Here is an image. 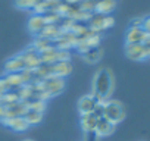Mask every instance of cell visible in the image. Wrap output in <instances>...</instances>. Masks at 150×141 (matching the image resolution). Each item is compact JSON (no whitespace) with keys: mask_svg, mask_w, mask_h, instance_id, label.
I'll return each mask as SVG.
<instances>
[{"mask_svg":"<svg viewBox=\"0 0 150 141\" xmlns=\"http://www.w3.org/2000/svg\"><path fill=\"white\" fill-rule=\"evenodd\" d=\"M116 8V0H97L96 2V13L102 15H110Z\"/></svg>","mask_w":150,"mask_h":141,"instance_id":"cell-17","label":"cell"},{"mask_svg":"<svg viewBox=\"0 0 150 141\" xmlns=\"http://www.w3.org/2000/svg\"><path fill=\"white\" fill-rule=\"evenodd\" d=\"M103 118L118 125L125 118V107L118 100H108L103 103Z\"/></svg>","mask_w":150,"mask_h":141,"instance_id":"cell-2","label":"cell"},{"mask_svg":"<svg viewBox=\"0 0 150 141\" xmlns=\"http://www.w3.org/2000/svg\"><path fill=\"white\" fill-rule=\"evenodd\" d=\"M28 109V104L27 102L21 100V102H16L11 106L6 107V118H18V116H24V113L27 112Z\"/></svg>","mask_w":150,"mask_h":141,"instance_id":"cell-16","label":"cell"},{"mask_svg":"<svg viewBox=\"0 0 150 141\" xmlns=\"http://www.w3.org/2000/svg\"><path fill=\"white\" fill-rule=\"evenodd\" d=\"M60 3H62V0H41L34 8V12L40 15H44L47 12H57V8Z\"/></svg>","mask_w":150,"mask_h":141,"instance_id":"cell-14","label":"cell"},{"mask_svg":"<svg viewBox=\"0 0 150 141\" xmlns=\"http://www.w3.org/2000/svg\"><path fill=\"white\" fill-rule=\"evenodd\" d=\"M149 34L143 28H128L125 34V41L127 44H143Z\"/></svg>","mask_w":150,"mask_h":141,"instance_id":"cell-8","label":"cell"},{"mask_svg":"<svg viewBox=\"0 0 150 141\" xmlns=\"http://www.w3.org/2000/svg\"><path fill=\"white\" fill-rule=\"evenodd\" d=\"M6 82L9 84L11 90H19L21 87H24V82H22V77L19 72H12V74H8L5 77Z\"/></svg>","mask_w":150,"mask_h":141,"instance_id":"cell-22","label":"cell"},{"mask_svg":"<svg viewBox=\"0 0 150 141\" xmlns=\"http://www.w3.org/2000/svg\"><path fill=\"white\" fill-rule=\"evenodd\" d=\"M102 56H103V50H102V47H100V46L91 47V49H88L87 51H84V53H83L84 60H86V62H88V63H97V62L102 59Z\"/></svg>","mask_w":150,"mask_h":141,"instance_id":"cell-20","label":"cell"},{"mask_svg":"<svg viewBox=\"0 0 150 141\" xmlns=\"http://www.w3.org/2000/svg\"><path fill=\"white\" fill-rule=\"evenodd\" d=\"M97 100L91 96V94H86L78 100V112L81 115H87V113H93L94 109L97 107Z\"/></svg>","mask_w":150,"mask_h":141,"instance_id":"cell-9","label":"cell"},{"mask_svg":"<svg viewBox=\"0 0 150 141\" xmlns=\"http://www.w3.org/2000/svg\"><path fill=\"white\" fill-rule=\"evenodd\" d=\"M143 46H144V50H146V53H147V57L150 56V35L146 38V41L143 43Z\"/></svg>","mask_w":150,"mask_h":141,"instance_id":"cell-32","label":"cell"},{"mask_svg":"<svg viewBox=\"0 0 150 141\" xmlns=\"http://www.w3.org/2000/svg\"><path fill=\"white\" fill-rule=\"evenodd\" d=\"M43 16H44L46 24H60V21H62V16L57 12H47Z\"/></svg>","mask_w":150,"mask_h":141,"instance_id":"cell-27","label":"cell"},{"mask_svg":"<svg viewBox=\"0 0 150 141\" xmlns=\"http://www.w3.org/2000/svg\"><path fill=\"white\" fill-rule=\"evenodd\" d=\"M50 46H53V41H52V40L38 35V37H35L34 44H33L31 47H33L35 51H41V50H44V49H47V47H50Z\"/></svg>","mask_w":150,"mask_h":141,"instance_id":"cell-24","label":"cell"},{"mask_svg":"<svg viewBox=\"0 0 150 141\" xmlns=\"http://www.w3.org/2000/svg\"><path fill=\"white\" fill-rule=\"evenodd\" d=\"M113 18L110 16V15H102V13H91V16H90V19L87 21V24H88V28L93 31V32H96V34H100L102 31H105V30H108V28H110V27H113Z\"/></svg>","mask_w":150,"mask_h":141,"instance_id":"cell-4","label":"cell"},{"mask_svg":"<svg viewBox=\"0 0 150 141\" xmlns=\"http://www.w3.org/2000/svg\"><path fill=\"white\" fill-rule=\"evenodd\" d=\"M49 66H50V74L54 77H59V78H65L66 75H69L72 72V65L69 60L49 63Z\"/></svg>","mask_w":150,"mask_h":141,"instance_id":"cell-5","label":"cell"},{"mask_svg":"<svg viewBox=\"0 0 150 141\" xmlns=\"http://www.w3.org/2000/svg\"><path fill=\"white\" fill-rule=\"evenodd\" d=\"M24 141H33V140H24Z\"/></svg>","mask_w":150,"mask_h":141,"instance_id":"cell-35","label":"cell"},{"mask_svg":"<svg viewBox=\"0 0 150 141\" xmlns=\"http://www.w3.org/2000/svg\"><path fill=\"white\" fill-rule=\"evenodd\" d=\"M22 118L27 121V123H28L30 126H31V125H38V123L43 121V113H41V112H37V110H33V109L28 107Z\"/></svg>","mask_w":150,"mask_h":141,"instance_id":"cell-21","label":"cell"},{"mask_svg":"<svg viewBox=\"0 0 150 141\" xmlns=\"http://www.w3.org/2000/svg\"><path fill=\"white\" fill-rule=\"evenodd\" d=\"M115 128H116V125L112 123L110 121H108L106 118H99L97 123H96L94 132L97 134V137H108V135L113 134Z\"/></svg>","mask_w":150,"mask_h":141,"instance_id":"cell-11","label":"cell"},{"mask_svg":"<svg viewBox=\"0 0 150 141\" xmlns=\"http://www.w3.org/2000/svg\"><path fill=\"white\" fill-rule=\"evenodd\" d=\"M97 134L96 132H87L86 134V140L84 141H97Z\"/></svg>","mask_w":150,"mask_h":141,"instance_id":"cell-31","label":"cell"},{"mask_svg":"<svg viewBox=\"0 0 150 141\" xmlns=\"http://www.w3.org/2000/svg\"><path fill=\"white\" fill-rule=\"evenodd\" d=\"M97 116L94 113H87V115H81V119H80V123H81V128L84 129V132H94L96 129V123H97Z\"/></svg>","mask_w":150,"mask_h":141,"instance_id":"cell-18","label":"cell"},{"mask_svg":"<svg viewBox=\"0 0 150 141\" xmlns=\"http://www.w3.org/2000/svg\"><path fill=\"white\" fill-rule=\"evenodd\" d=\"M63 2H66V3H69V5H80L81 0H63Z\"/></svg>","mask_w":150,"mask_h":141,"instance_id":"cell-34","label":"cell"},{"mask_svg":"<svg viewBox=\"0 0 150 141\" xmlns=\"http://www.w3.org/2000/svg\"><path fill=\"white\" fill-rule=\"evenodd\" d=\"M96 2L97 0H81L80 2V9L83 12H87V13H94Z\"/></svg>","mask_w":150,"mask_h":141,"instance_id":"cell-26","label":"cell"},{"mask_svg":"<svg viewBox=\"0 0 150 141\" xmlns=\"http://www.w3.org/2000/svg\"><path fill=\"white\" fill-rule=\"evenodd\" d=\"M24 57H25V63H27V69H37L40 65H41V59H40V54L38 51H35L33 47H30L28 50H25L24 53Z\"/></svg>","mask_w":150,"mask_h":141,"instance_id":"cell-15","label":"cell"},{"mask_svg":"<svg viewBox=\"0 0 150 141\" xmlns=\"http://www.w3.org/2000/svg\"><path fill=\"white\" fill-rule=\"evenodd\" d=\"M41 2V0H15V6L18 9H25V11H34V8Z\"/></svg>","mask_w":150,"mask_h":141,"instance_id":"cell-25","label":"cell"},{"mask_svg":"<svg viewBox=\"0 0 150 141\" xmlns=\"http://www.w3.org/2000/svg\"><path fill=\"white\" fill-rule=\"evenodd\" d=\"M16 102H21V96H19V91L18 90H11V91H8L5 96H3V99L0 100V104H3V106H11V104H13V103H16Z\"/></svg>","mask_w":150,"mask_h":141,"instance_id":"cell-23","label":"cell"},{"mask_svg":"<svg viewBox=\"0 0 150 141\" xmlns=\"http://www.w3.org/2000/svg\"><path fill=\"white\" fill-rule=\"evenodd\" d=\"M113 87H115V78L110 72V69L102 68L94 75L91 96L97 100V103H105L109 100V97L113 91Z\"/></svg>","mask_w":150,"mask_h":141,"instance_id":"cell-1","label":"cell"},{"mask_svg":"<svg viewBox=\"0 0 150 141\" xmlns=\"http://www.w3.org/2000/svg\"><path fill=\"white\" fill-rule=\"evenodd\" d=\"M8 91H11L9 84L6 82V80H5V78H0V100L3 99V96H5Z\"/></svg>","mask_w":150,"mask_h":141,"instance_id":"cell-28","label":"cell"},{"mask_svg":"<svg viewBox=\"0 0 150 141\" xmlns=\"http://www.w3.org/2000/svg\"><path fill=\"white\" fill-rule=\"evenodd\" d=\"M96 46H100V34H91V35L78 38V43L75 46V49L83 54L84 51H87L88 49L96 47Z\"/></svg>","mask_w":150,"mask_h":141,"instance_id":"cell-6","label":"cell"},{"mask_svg":"<svg viewBox=\"0 0 150 141\" xmlns=\"http://www.w3.org/2000/svg\"><path fill=\"white\" fill-rule=\"evenodd\" d=\"M5 118H6V106L0 104V122H2Z\"/></svg>","mask_w":150,"mask_h":141,"instance_id":"cell-33","label":"cell"},{"mask_svg":"<svg viewBox=\"0 0 150 141\" xmlns=\"http://www.w3.org/2000/svg\"><path fill=\"white\" fill-rule=\"evenodd\" d=\"M27 69V63H25V57L24 54H16L13 57H11L6 63H5V70L8 74H12V72H21V70Z\"/></svg>","mask_w":150,"mask_h":141,"instance_id":"cell-7","label":"cell"},{"mask_svg":"<svg viewBox=\"0 0 150 141\" xmlns=\"http://www.w3.org/2000/svg\"><path fill=\"white\" fill-rule=\"evenodd\" d=\"M143 27V18H134L129 21V28H141Z\"/></svg>","mask_w":150,"mask_h":141,"instance_id":"cell-29","label":"cell"},{"mask_svg":"<svg viewBox=\"0 0 150 141\" xmlns=\"http://www.w3.org/2000/svg\"><path fill=\"white\" fill-rule=\"evenodd\" d=\"M46 25H47V24H46V21H44V16L40 15V13H34V15L30 18V21H28V30H30V32L34 34V35H40Z\"/></svg>","mask_w":150,"mask_h":141,"instance_id":"cell-12","label":"cell"},{"mask_svg":"<svg viewBox=\"0 0 150 141\" xmlns=\"http://www.w3.org/2000/svg\"><path fill=\"white\" fill-rule=\"evenodd\" d=\"M149 35H150V16L147 18H143V27H141Z\"/></svg>","mask_w":150,"mask_h":141,"instance_id":"cell-30","label":"cell"},{"mask_svg":"<svg viewBox=\"0 0 150 141\" xmlns=\"http://www.w3.org/2000/svg\"><path fill=\"white\" fill-rule=\"evenodd\" d=\"M125 54L131 60H144L147 57L143 44H125Z\"/></svg>","mask_w":150,"mask_h":141,"instance_id":"cell-10","label":"cell"},{"mask_svg":"<svg viewBox=\"0 0 150 141\" xmlns=\"http://www.w3.org/2000/svg\"><path fill=\"white\" fill-rule=\"evenodd\" d=\"M3 125H6L8 128L16 131V132H24L30 128V125L27 123V121L22 118V116H18V118H5L2 121Z\"/></svg>","mask_w":150,"mask_h":141,"instance_id":"cell-13","label":"cell"},{"mask_svg":"<svg viewBox=\"0 0 150 141\" xmlns=\"http://www.w3.org/2000/svg\"><path fill=\"white\" fill-rule=\"evenodd\" d=\"M40 88H41L43 94L46 96V99L57 96L65 90V78H59L54 75L47 77L40 81Z\"/></svg>","mask_w":150,"mask_h":141,"instance_id":"cell-3","label":"cell"},{"mask_svg":"<svg viewBox=\"0 0 150 141\" xmlns=\"http://www.w3.org/2000/svg\"><path fill=\"white\" fill-rule=\"evenodd\" d=\"M63 31H62V28L59 27V24H47L46 27H44V30L41 31V37H46V38H49V40H52V41H54L56 38H59L60 37V34H62ZM38 37V35H37Z\"/></svg>","mask_w":150,"mask_h":141,"instance_id":"cell-19","label":"cell"}]
</instances>
